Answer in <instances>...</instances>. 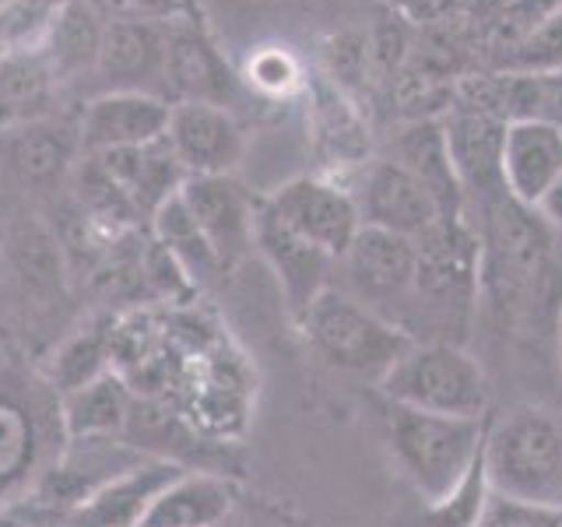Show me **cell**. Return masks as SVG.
<instances>
[{"label": "cell", "instance_id": "cell-22", "mask_svg": "<svg viewBox=\"0 0 562 527\" xmlns=\"http://www.w3.org/2000/svg\"><path fill=\"white\" fill-rule=\"evenodd\" d=\"M60 433L64 439H102L123 436L134 412V391L120 373H105L78 391L60 394Z\"/></svg>", "mask_w": 562, "mask_h": 527}, {"label": "cell", "instance_id": "cell-2", "mask_svg": "<svg viewBox=\"0 0 562 527\" xmlns=\"http://www.w3.org/2000/svg\"><path fill=\"white\" fill-rule=\"evenodd\" d=\"M415 246L418 278L404 334L412 341L471 345L479 321V225L471 215H443Z\"/></svg>", "mask_w": 562, "mask_h": 527}, {"label": "cell", "instance_id": "cell-40", "mask_svg": "<svg viewBox=\"0 0 562 527\" xmlns=\"http://www.w3.org/2000/svg\"><path fill=\"white\" fill-rule=\"evenodd\" d=\"M29 527H75L70 520H57V524H29Z\"/></svg>", "mask_w": 562, "mask_h": 527}, {"label": "cell", "instance_id": "cell-33", "mask_svg": "<svg viewBox=\"0 0 562 527\" xmlns=\"http://www.w3.org/2000/svg\"><path fill=\"white\" fill-rule=\"evenodd\" d=\"M60 0H11L0 11V57L40 49Z\"/></svg>", "mask_w": 562, "mask_h": 527}, {"label": "cell", "instance_id": "cell-20", "mask_svg": "<svg viewBox=\"0 0 562 527\" xmlns=\"http://www.w3.org/2000/svg\"><path fill=\"white\" fill-rule=\"evenodd\" d=\"M236 506V485L215 471H180L137 527H218Z\"/></svg>", "mask_w": 562, "mask_h": 527}, {"label": "cell", "instance_id": "cell-11", "mask_svg": "<svg viewBox=\"0 0 562 527\" xmlns=\"http://www.w3.org/2000/svg\"><path fill=\"white\" fill-rule=\"evenodd\" d=\"M166 145L187 176H233L246 155V131L225 105L172 102Z\"/></svg>", "mask_w": 562, "mask_h": 527}, {"label": "cell", "instance_id": "cell-4", "mask_svg": "<svg viewBox=\"0 0 562 527\" xmlns=\"http://www.w3.org/2000/svg\"><path fill=\"white\" fill-rule=\"evenodd\" d=\"M380 415L386 429V447L394 464L422 496V503L443 500L479 461L488 418H450L415 412L380 397Z\"/></svg>", "mask_w": 562, "mask_h": 527}, {"label": "cell", "instance_id": "cell-14", "mask_svg": "<svg viewBox=\"0 0 562 527\" xmlns=\"http://www.w3.org/2000/svg\"><path fill=\"white\" fill-rule=\"evenodd\" d=\"M443 134H447V152L461 183L468 211L482 208L485 201L506 193L503 187V134L506 123L468 110V105H450L443 116Z\"/></svg>", "mask_w": 562, "mask_h": 527}, {"label": "cell", "instance_id": "cell-10", "mask_svg": "<svg viewBox=\"0 0 562 527\" xmlns=\"http://www.w3.org/2000/svg\"><path fill=\"white\" fill-rule=\"evenodd\" d=\"M351 198L359 204L362 225L386 228V233L418 239L443 218V208L432 190L397 158H369L359 169Z\"/></svg>", "mask_w": 562, "mask_h": 527}, {"label": "cell", "instance_id": "cell-23", "mask_svg": "<svg viewBox=\"0 0 562 527\" xmlns=\"http://www.w3.org/2000/svg\"><path fill=\"white\" fill-rule=\"evenodd\" d=\"M60 81L40 49L0 57V131L25 127L57 113Z\"/></svg>", "mask_w": 562, "mask_h": 527}, {"label": "cell", "instance_id": "cell-38", "mask_svg": "<svg viewBox=\"0 0 562 527\" xmlns=\"http://www.w3.org/2000/svg\"><path fill=\"white\" fill-rule=\"evenodd\" d=\"M0 527H29V520L18 514V506H0Z\"/></svg>", "mask_w": 562, "mask_h": 527}, {"label": "cell", "instance_id": "cell-16", "mask_svg": "<svg viewBox=\"0 0 562 527\" xmlns=\"http://www.w3.org/2000/svg\"><path fill=\"white\" fill-rule=\"evenodd\" d=\"M257 254L268 260V268L278 278V289L285 295L289 313L295 321L306 313V306L316 295L327 285H334L330 274L338 268V260H330L313 243L295 236L289 225H281L263 201L257 208Z\"/></svg>", "mask_w": 562, "mask_h": 527}, {"label": "cell", "instance_id": "cell-17", "mask_svg": "<svg viewBox=\"0 0 562 527\" xmlns=\"http://www.w3.org/2000/svg\"><path fill=\"white\" fill-rule=\"evenodd\" d=\"M81 155L78 120L46 116L25 127L0 131V166L22 187H53Z\"/></svg>", "mask_w": 562, "mask_h": 527}, {"label": "cell", "instance_id": "cell-37", "mask_svg": "<svg viewBox=\"0 0 562 527\" xmlns=\"http://www.w3.org/2000/svg\"><path fill=\"white\" fill-rule=\"evenodd\" d=\"M538 211H541L544 218H549V225H552V228H559V233H562V180L555 183V190L549 193V198L541 201V208H538Z\"/></svg>", "mask_w": 562, "mask_h": 527}, {"label": "cell", "instance_id": "cell-29", "mask_svg": "<svg viewBox=\"0 0 562 527\" xmlns=\"http://www.w3.org/2000/svg\"><path fill=\"white\" fill-rule=\"evenodd\" d=\"M110 356H113V341L105 338V330H78L75 338H67L57 356L49 362V386L57 394H70L78 386L92 383L99 377L110 373Z\"/></svg>", "mask_w": 562, "mask_h": 527}, {"label": "cell", "instance_id": "cell-41", "mask_svg": "<svg viewBox=\"0 0 562 527\" xmlns=\"http://www.w3.org/2000/svg\"><path fill=\"white\" fill-rule=\"evenodd\" d=\"M499 8H509V4H517V0H496Z\"/></svg>", "mask_w": 562, "mask_h": 527}, {"label": "cell", "instance_id": "cell-6", "mask_svg": "<svg viewBox=\"0 0 562 527\" xmlns=\"http://www.w3.org/2000/svg\"><path fill=\"white\" fill-rule=\"evenodd\" d=\"M299 327H303L310 348L330 369L369 383H380L415 345L401 327L383 321L380 313L362 306L338 285H327L313 299L306 313L299 316Z\"/></svg>", "mask_w": 562, "mask_h": 527}, {"label": "cell", "instance_id": "cell-32", "mask_svg": "<svg viewBox=\"0 0 562 527\" xmlns=\"http://www.w3.org/2000/svg\"><path fill=\"white\" fill-rule=\"evenodd\" d=\"M239 81L260 99H292L306 88V70L289 46H257L243 64Z\"/></svg>", "mask_w": 562, "mask_h": 527}, {"label": "cell", "instance_id": "cell-8", "mask_svg": "<svg viewBox=\"0 0 562 527\" xmlns=\"http://www.w3.org/2000/svg\"><path fill=\"white\" fill-rule=\"evenodd\" d=\"M263 204L281 225H289L295 236L313 243L330 260H341L362 228L351 190L330 176H295V180L281 183L271 198H263Z\"/></svg>", "mask_w": 562, "mask_h": 527}, {"label": "cell", "instance_id": "cell-30", "mask_svg": "<svg viewBox=\"0 0 562 527\" xmlns=\"http://www.w3.org/2000/svg\"><path fill=\"white\" fill-rule=\"evenodd\" d=\"M496 70H527V75H552L562 70V4L544 11L514 46L492 57Z\"/></svg>", "mask_w": 562, "mask_h": 527}, {"label": "cell", "instance_id": "cell-12", "mask_svg": "<svg viewBox=\"0 0 562 527\" xmlns=\"http://www.w3.org/2000/svg\"><path fill=\"white\" fill-rule=\"evenodd\" d=\"M166 53L169 25L110 22L92 78L99 81V92H148L166 99Z\"/></svg>", "mask_w": 562, "mask_h": 527}, {"label": "cell", "instance_id": "cell-31", "mask_svg": "<svg viewBox=\"0 0 562 527\" xmlns=\"http://www.w3.org/2000/svg\"><path fill=\"white\" fill-rule=\"evenodd\" d=\"M488 500H492V485L485 474V461L479 453V461L471 464V471L447 492L443 500L422 503L426 509L418 514L415 527H479Z\"/></svg>", "mask_w": 562, "mask_h": 527}, {"label": "cell", "instance_id": "cell-24", "mask_svg": "<svg viewBox=\"0 0 562 527\" xmlns=\"http://www.w3.org/2000/svg\"><path fill=\"white\" fill-rule=\"evenodd\" d=\"M394 158L408 166L422 183L432 190V198L443 208V215H471L468 198L447 152V134L443 120H412L404 123V131L397 134Z\"/></svg>", "mask_w": 562, "mask_h": 527}, {"label": "cell", "instance_id": "cell-9", "mask_svg": "<svg viewBox=\"0 0 562 527\" xmlns=\"http://www.w3.org/2000/svg\"><path fill=\"white\" fill-rule=\"evenodd\" d=\"M180 198L225 274L257 250L260 201H254L250 190L236 183V176H187Z\"/></svg>", "mask_w": 562, "mask_h": 527}, {"label": "cell", "instance_id": "cell-21", "mask_svg": "<svg viewBox=\"0 0 562 527\" xmlns=\"http://www.w3.org/2000/svg\"><path fill=\"white\" fill-rule=\"evenodd\" d=\"M105 25H110V18L95 8V0H60L40 46L43 60L60 85L92 78Z\"/></svg>", "mask_w": 562, "mask_h": 527}, {"label": "cell", "instance_id": "cell-35", "mask_svg": "<svg viewBox=\"0 0 562 527\" xmlns=\"http://www.w3.org/2000/svg\"><path fill=\"white\" fill-rule=\"evenodd\" d=\"M110 22H176L187 14V0H95Z\"/></svg>", "mask_w": 562, "mask_h": 527}, {"label": "cell", "instance_id": "cell-39", "mask_svg": "<svg viewBox=\"0 0 562 527\" xmlns=\"http://www.w3.org/2000/svg\"><path fill=\"white\" fill-rule=\"evenodd\" d=\"M559 391H562V330H559Z\"/></svg>", "mask_w": 562, "mask_h": 527}, {"label": "cell", "instance_id": "cell-18", "mask_svg": "<svg viewBox=\"0 0 562 527\" xmlns=\"http://www.w3.org/2000/svg\"><path fill=\"white\" fill-rule=\"evenodd\" d=\"M562 180V127L544 120H514L503 134V187L514 201L541 208Z\"/></svg>", "mask_w": 562, "mask_h": 527}, {"label": "cell", "instance_id": "cell-28", "mask_svg": "<svg viewBox=\"0 0 562 527\" xmlns=\"http://www.w3.org/2000/svg\"><path fill=\"white\" fill-rule=\"evenodd\" d=\"M4 257H11L25 292L53 295L60 289V246L40 222H18L4 236Z\"/></svg>", "mask_w": 562, "mask_h": 527}, {"label": "cell", "instance_id": "cell-13", "mask_svg": "<svg viewBox=\"0 0 562 527\" xmlns=\"http://www.w3.org/2000/svg\"><path fill=\"white\" fill-rule=\"evenodd\" d=\"M172 102L148 92H95L78 116L81 155L145 148L166 137Z\"/></svg>", "mask_w": 562, "mask_h": 527}, {"label": "cell", "instance_id": "cell-42", "mask_svg": "<svg viewBox=\"0 0 562 527\" xmlns=\"http://www.w3.org/2000/svg\"><path fill=\"white\" fill-rule=\"evenodd\" d=\"M0 260H4V236H0Z\"/></svg>", "mask_w": 562, "mask_h": 527}, {"label": "cell", "instance_id": "cell-25", "mask_svg": "<svg viewBox=\"0 0 562 527\" xmlns=\"http://www.w3.org/2000/svg\"><path fill=\"white\" fill-rule=\"evenodd\" d=\"M40 447H43V429L35 404H29L22 394L0 391V500L8 492L35 485L40 471Z\"/></svg>", "mask_w": 562, "mask_h": 527}, {"label": "cell", "instance_id": "cell-1", "mask_svg": "<svg viewBox=\"0 0 562 527\" xmlns=\"http://www.w3.org/2000/svg\"><path fill=\"white\" fill-rule=\"evenodd\" d=\"M471 218L482 239L474 338L509 351L517 362L552 369L559 383L562 233L509 193L474 208Z\"/></svg>", "mask_w": 562, "mask_h": 527}, {"label": "cell", "instance_id": "cell-34", "mask_svg": "<svg viewBox=\"0 0 562 527\" xmlns=\"http://www.w3.org/2000/svg\"><path fill=\"white\" fill-rule=\"evenodd\" d=\"M479 527H562V503H527L492 492Z\"/></svg>", "mask_w": 562, "mask_h": 527}, {"label": "cell", "instance_id": "cell-19", "mask_svg": "<svg viewBox=\"0 0 562 527\" xmlns=\"http://www.w3.org/2000/svg\"><path fill=\"white\" fill-rule=\"evenodd\" d=\"M187 471L183 464L166 461V457H145L120 479L102 485L88 503H81L67 520L75 527H137L151 500L162 492L176 474Z\"/></svg>", "mask_w": 562, "mask_h": 527}, {"label": "cell", "instance_id": "cell-15", "mask_svg": "<svg viewBox=\"0 0 562 527\" xmlns=\"http://www.w3.org/2000/svg\"><path fill=\"white\" fill-rule=\"evenodd\" d=\"M243 81L225 64L211 35L193 18L169 22V53H166V99L169 102H211L225 105Z\"/></svg>", "mask_w": 562, "mask_h": 527}, {"label": "cell", "instance_id": "cell-5", "mask_svg": "<svg viewBox=\"0 0 562 527\" xmlns=\"http://www.w3.org/2000/svg\"><path fill=\"white\" fill-rule=\"evenodd\" d=\"M376 391L386 401L429 415H492V373L468 345L415 341L376 383Z\"/></svg>", "mask_w": 562, "mask_h": 527}, {"label": "cell", "instance_id": "cell-36", "mask_svg": "<svg viewBox=\"0 0 562 527\" xmlns=\"http://www.w3.org/2000/svg\"><path fill=\"white\" fill-rule=\"evenodd\" d=\"M330 81L338 85V92H351V85L362 81L366 64H369V46L362 40H351V35H341V40H330Z\"/></svg>", "mask_w": 562, "mask_h": 527}, {"label": "cell", "instance_id": "cell-7", "mask_svg": "<svg viewBox=\"0 0 562 527\" xmlns=\"http://www.w3.org/2000/svg\"><path fill=\"white\" fill-rule=\"evenodd\" d=\"M338 285L351 299H359L362 306L380 313L383 321L404 330L408 321L412 299H415V278H418V246L408 236L386 233V228L362 225L359 236L341 254Z\"/></svg>", "mask_w": 562, "mask_h": 527}, {"label": "cell", "instance_id": "cell-27", "mask_svg": "<svg viewBox=\"0 0 562 527\" xmlns=\"http://www.w3.org/2000/svg\"><path fill=\"white\" fill-rule=\"evenodd\" d=\"M316 145L338 169H362L369 162V127L351 99L338 88L316 96Z\"/></svg>", "mask_w": 562, "mask_h": 527}, {"label": "cell", "instance_id": "cell-43", "mask_svg": "<svg viewBox=\"0 0 562 527\" xmlns=\"http://www.w3.org/2000/svg\"><path fill=\"white\" fill-rule=\"evenodd\" d=\"M8 4H11V0H0V11H4V8H8Z\"/></svg>", "mask_w": 562, "mask_h": 527}, {"label": "cell", "instance_id": "cell-3", "mask_svg": "<svg viewBox=\"0 0 562 527\" xmlns=\"http://www.w3.org/2000/svg\"><path fill=\"white\" fill-rule=\"evenodd\" d=\"M482 461L492 492L527 503H562V408L517 401L485 422Z\"/></svg>", "mask_w": 562, "mask_h": 527}, {"label": "cell", "instance_id": "cell-26", "mask_svg": "<svg viewBox=\"0 0 562 527\" xmlns=\"http://www.w3.org/2000/svg\"><path fill=\"white\" fill-rule=\"evenodd\" d=\"M151 228H155V239L158 246L180 264L183 274L190 281H211L215 274H225L222 271V264L218 257L211 254V246L207 239L201 236V228L198 222L190 218V211L180 198V190L172 193V198L155 211L151 215Z\"/></svg>", "mask_w": 562, "mask_h": 527}]
</instances>
